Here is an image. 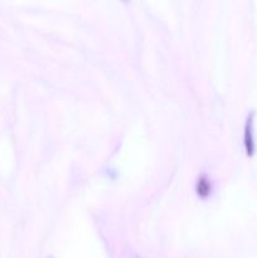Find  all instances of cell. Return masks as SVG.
<instances>
[{"instance_id": "6da1fadb", "label": "cell", "mask_w": 257, "mask_h": 258, "mask_svg": "<svg viewBox=\"0 0 257 258\" xmlns=\"http://www.w3.org/2000/svg\"><path fill=\"white\" fill-rule=\"evenodd\" d=\"M251 126H252V121H251V117H249L248 122H247L246 125V133H244V144H246V149L248 155H252V153H253V139H252Z\"/></svg>"}, {"instance_id": "7a4b0ae2", "label": "cell", "mask_w": 257, "mask_h": 258, "mask_svg": "<svg viewBox=\"0 0 257 258\" xmlns=\"http://www.w3.org/2000/svg\"><path fill=\"white\" fill-rule=\"evenodd\" d=\"M211 190V185H209L208 180L206 178H201L197 183V193L201 197H207Z\"/></svg>"}]
</instances>
